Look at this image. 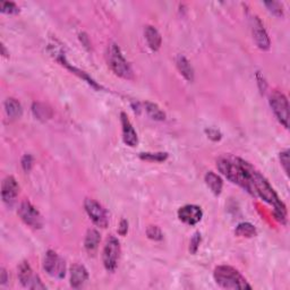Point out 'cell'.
<instances>
[{
	"label": "cell",
	"instance_id": "6da1fadb",
	"mask_svg": "<svg viewBox=\"0 0 290 290\" xmlns=\"http://www.w3.org/2000/svg\"><path fill=\"white\" fill-rule=\"evenodd\" d=\"M216 167L228 180L256 198L254 187V174L256 169L250 164L240 158L221 156L216 161Z\"/></svg>",
	"mask_w": 290,
	"mask_h": 290
},
{
	"label": "cell",
	"instance_id": "7a4b0ae2",
	"mask_svg": "<svg viewBox=\"0 0 290 290\" xmlns=\"http://www.w3.org/2000/svg\"><path fill=\"white\" fill-rule=\"evenodd\" d=\"M216 282L224 289H252V286L236 268L229 266H219L213 272Z\"/></svg>",
	"mask_w": 290,
	"mask_h": 290
},
{
	"label": "cell",
	"instance_id": "3957f363",
	"mask_svg": "<svg viewBox=\"0 0 290 290\" xmlns=\"http://www.w3.org/2000/svg\"><path fill=\"white\" fill-rule=\"evenodd\" d=\"M106 62L109 67L117 76L125 80H133L134 72L122 52V50L116 44H110L106 49Z\"/></svg>",
	"mask_w": 290,
	"mask_h": 290
},
{
	"label": "cell",
	"instance_id": "277c9868",
	"mask_svg": "<svg viewBox=\"0 0 290 290\" xmlns=\"http://www.w3.org/2000/svg\"><path fill=\"white\" fill-rule=\"evenodd\" d=\"M119 258H120V242L114 236H109L102 252V261L106 270L109 272L116 271Z\"/></svg>",
	"mask_w": 290,
	"mask_h": 290
},
{
	"label": "cell",
	"instance_id": "5b68a950",
	"mask_svg": "<svg viewBox=\"0 0 290 290\" xmlns=\"http://www.w3.org/2000/svg\"><path fill=\"white\" fill-rule=\"evenodd\" d=\"M270 106L276 117L282 125L288 128L289 126V104L284 93L274 91L270 94Z\"/></svg>",
	"mask_w": 290,
	"mask_h": 290
},
{
	"label": "cell",
	"instance_id": "8992f818",
	"mask_svg": "<svg viewBox=\"0 0 290 290\" xmlns=\"http://www.w3.org/2000/svg\"><path fill=\"white\" fill-rule=\"evenodd\" d=\"M17 213H18L20 220H22L25 224H28V227H31L33 229H41L44 227V219H42L40 212L38 211L28 201H24L20 203Z\"/></svg>",
	"mask_w": 290,
	"mask_h": 290
},
{
	"label": "cell",
	"instance_id": "52a82bcc",
	"mask_svg": "<svg viewBox=\"0 0 290 290\" xmlns=\"http://www.w3.org/2000/svg\"><path fill=\"white\" fill-rule=\"evenodd\" d=\"M84 208L88 216H90V219L93 221V224L100 228L108 227V214H106L104 208L99 202H96V200L92 198H86L84 201Z\"/></svg>",
	"mask_w": 290,
	"mask_h": 290
},
{
	"label": "cell",
	"instance_id": "ba28073f",
	"mask_svg": "<svg viewBox=\"0 0 290 290\" xmlns=\"http://www.w3.org/2000/svg\"><path fill=\"white\" fill-rule=\"evenodd\" d=\"M44 268L49 276H56L59 279L64 278L66 274L65 261L54 250L46 252L44 261Z\"/></svg>",
	"mask_w": 290,
	"mask_h": 290
},
{
	"label": "cell",
	"instance_id": "9c48e42d",
	"mask_svg": "<svg viewBox=\"0 0 290 290\" xmlns=\"http://www.w3.org/2000/svg\"><path fill=\"white\" fill-rule=\"evenodd\" d=\"M202 208L198 206H194V204L182 206L178 210L179 220L188 226H195L196 224H198L202 220Z\"/></svg>",
	"mask_w": 290,
	"mask_h": 290
},
{
	"label": "cell",
	"instance_id": "30bf717a",
	"mask_svg": "<svg viewBox=\"0 0 290 290\" xmlns=\"http://www.w3.org/2000/svg\"><path fill=\"white\" fill-rule=\"evenodd\" d=\"M252 32H253V38L260 49L261 50L270 49L271 44L270 38H268L266 28H264L262 22L258 18V17H253V18H252Z\"/></svg>",
	"mask_w": 290,
	"mask_h": 290
},
{
	"label": "cell",
	"instance_id": "8fae6325",
	"mask_svg": "<svg viewBox=\"0 0 290 290\" xmlns=\"http://www.w3.org/2000/svg\"><path fill=\"white\" fill-rule=\"evenodd\" d=\"M20 193V186L16 179L12 176H8L4 179L2 185V201L8 206H12Z\"/></svg>",
	"mask_w": 290,
	"mask_h": 290
},
{
	"label": "cell",
	"instance_id": "7c38bea8",
	"mask_svg": "<svg viewBox=\"0 0 290 290\" xmlns=\"http://www.w3.org/2000/svg\"><path fill=\"white\" fill-rule=\"evenodd\" d=\"M120 122H122V127L124 143H125L126 145H128V146L130 148L136 146L138 143V133H136V130H134L133 125H132L130 120L125 112L120 114Z\"/></svg>",
	"mask_w": 290,
	"mask_h": 290
},
{
	"label": "cell",
	"instance_id": "4fadbf2b",
	"mask_svg": "<svg viewBox=\"0 0 290 290\" xmlns=\"http://www.w3.org/2000/svg\"><path fill=\"white\" fill-rule=\"evenodd\" d=\"M88 279V270L84 266L74 264L70 268V286L72 288H80L86 282Z\"/></svg>",
	"mask_w": 290,
	"mask_h": 290
},
{
	"label": "cell",
	"instance_id": "5bb4252c",
	"mask_svg": "<svg viewBox=\"0 0 290 290\" xmlns=\"http://www.w3.org/2000/svg\"><path fill=\"white\" fill-rule=\"evenodd\" d=\"M101 240V236L98 230L90 229L84 240V247L90 255H94Z\"/></svg>",
	"mask_w": 290,
	"mask_h": 290
},
{
	"label": "cell",
	"instance_id": "9a60e30c",
	"mask_svg": "<svg viewBox=\"0 0 290 290\" xmlns=\"http://www.w3.org/2000/svg\"><path fill=\"white\" fill-rule=\"evenodd\" d=\"M144 36H145V39H146L148 46H150L152 50L156 51L160 49L161 44H162L161 34L154 26L148 25V26L144 30Z\"/></svg>",
	"mask_w": 290,
	"mask_h": 290
},
{
	"label": "cell",
	"instance_id": "2e32d148",
	"mask_svg": "<svg viewBox=\"0 0 290 290\" xmlns=\"http://www.w3.org/2000/svg\"><path fill=\"white\" fill-rule=\"evenodd\" d=\"M36 276L33 274V271L28 262H22L18 266V279L24 287L30 288Z\"/></svg>",
	"mask_w": 290,
	"mask_h": 290
},
{
	"label": "cell",
	"instance_id": "e0dca14e",
	"mask_svg": "<svg viewBox=\"0 0 290 290\" xmlns=\"http://www.w3.org/2000/svg\"><path fill=\"white\" fill-rule=\"evenodd\" d=\"M177 68L178 70L180 72V74L184 76V78L188 80V82H193L194 80V70L192 67L190 62L187 60V58L182 54H179L176 59Z\"/></svg>",
	"mask_w": 290,
	"mask_h": 290
},
{
	"label": "cell",
	"instance_id": "ac0fdd59",
	"mask_svg": "<svg viewBox=\"0 0 290 290\" xmlns=\"http://www.w3.org/2000/svg\"><path fill=\"white\" fill-rule=\"evenodd\" d=\"M5 112L10 119H17L22 117L23 108L20 102L14 98H8L5 102Z\"/></svg>",
	"mask_w": 290,
	"mask_h": 290
},
{
	"label": "cell",
	"instance_id": "d6986e66",
	"mask_svg": "<svg viewBox=\"0 0 290 290\" xmlns=\"http://www.w3.org/2000/svg\"><path fill=\"white\" fill-rule=\"evenodd\" d=\"M206 182L208 188L211 190V192L214 195H219L221 193V190H222V186H224L222 179H221L214 172H208L206 174Z\"/></svg>",
	"mask_w": 290,
	"mask_h": 290
},
{
	"label": "cell",
	"instance_id": "ffe728a7",
	"mask_svg": "<svg viewBox=\"0 0 290 290\" xmlns=\"http://www.w3.org/2000/svg\"><path fill=\"white\" fill-rule=\"evenodd\" d=\"M234 234L238 237H245V238H252L256 236V228L250 222H242L234 230Z\"/></svg>",
	"mask_w": 290,
	"mask_h": 290
},
{
	"label": "cell",
	"instance_id": "44dd1931",
	"mask_svg": "<svg viewBox=\"0 0 290 290\" xmlns=\"http://www.w3.org/2000/svg\"><path fill=\"white\" fill-rule=\"evenodd\" d=\"M145 110L148 116L154 120H164L166 119V114L162 112V110L156 104H152V102H145Z\"/></svg>",
	"mask_w": 290,
	"mask_h": 290
},
{
	"label": "cell",
	"instance_id": "7402d4cb",
	"mask_svg": "<svg viewBox=\"0 0 290 290\" xmlns=\"http://www.w3.org/2000/svg\"><path fill=\"white\" fill-rule=\"evenodd\" d=\"M140 158L142 160L146 161H156V162H162L168 158V153L159 152V153H140Z\"/></svg>",
	"mask_w": 290,
	"mask_h": 290
},
{
	"label": "cell",
	"instance_id": "603a6c76",
	"mask_svg": "<svg viewBox=\"0 0 290 290\" xmlns=\"http://www.w3.org/2000/svg\"><path fill=\"white\" fill-rule=\"evenodd\" d=\"M33 112L36 114V117L39 119H48L51 117L50 109H46V106L40 104H34Z\"/></svg>",
	"mask_w": 290,
	"mask_h": 290
},
{
	"label": "cell",
	"instance_id": "cb8c5ba5",
	"mask_svg": "<svg viewBox=\"0 0 290 290\" xmlns=\"http://www.w3.org/2000/svg\"><path fill=\"white\" fill-rule=\"evenodd\" d=\"M0 12L4 14H17V12H20V7L15 2H0Z\"/></svg>",
	"mask_w": 290,
	"mask_h": 290
},
{
	"label": "cell",
	"instance_id": "d4e9b609",
	"mask_svg": "<svg viewBox=\"0 0 290 290\" xmlns=\"http://www.w3.org/2000/svg\"><path fill=\"white\" fill-rule=\"evenodd\" d=\"M264 5L268 7V10H270L272 14L276 16H284V8L282 5L278 2H266Z\"/></svg>",
	"mask_w": 290,
	"mask_h": 290
},
{
	"label": "cell",
	"instance_id": "484cf974",
	"mask_svg": "<svg viewBox=\"0 0 290 290\" xmlns=\"http://www.w3.org/2000/svg\"><path fill=\"white\" fill-rule=\"evenodd\" d=\"M146 234L152 240H161L164 238V234H162L160 228L156 227V226H150V227H148Z\"/></svg>",
	"mask_w": 290,
	"mask_h": 290
},
{
	"label": "cell",
	"instance_id": "4316f807",
	"mask_svg": "<svg viewBox=\"0 0 290 290\" xmlns=\"http://www.w3.org/2000/svg\"><path fill=\"white\" fill-rule=\"evenodd\" d=\"M200 244H201V234L196 232L194 234V236L192 237L190 242V252L192 254H196L198 252Z\"/></svg>",
	"mask_w": 290,
	"mask_h": 290
},
{
	"label": "cell",
	"instance_id": "83f0119b",
	"mask_svg": "<svg viewBox=\"0 0 290 290\" xmlns=\"http://www.w3.org/2000/svg\"><path fill=\"white\" fill-rule=\"evenodd\" d=\"M280 161L281 164L284 169V172L287 174H289V151L286 150L280 153Z\"/></svg>",
	"mask_w": 290,
	"mask_h": 290
},
{
	"label": "cell",
	"instance_id": "f1b7e54d",
	"mask_svg": "<svg viewBox=\"0 0 290 290\" xmlns=\"http://www.w3.org/2000/svg\"><path fill=\"white\" fill-rule=\"evenodd\" d=\"M33 166V158L30 154H25L22 159V167L25 172H30Z\"/></svg>",
	"mask_w": 290,
	"mask_h": 290
},
{
	"label": "cell",
	"instance_id": "f546056e",
	"mask_svg": "<svg viewBox=\"0 0 290 290\" xmlns=\"http://www.w3.org/2000/svg\"><path fill=\"white\" fill-rule=\"evenodd\" d=\"M127 230H128V222H127L126 220H122L120 221V224H119V228H118V232L122 234V236H125L127 234Z\"/></svg>",
	"mask_w": 290,
	"mask_h": 290
},
{
	"label": "cell",
	"instance_id": "4dcf8cb0",
	"mask_svg": "<svg viewBox=\"0 0 290 290\" xmlns=\"http://www.w3.org/2000/svg\"><path fill=\"white\" fill-rule=\"evenodd\" d=\"M206 133L208 135V138L213 140H220V138H221L219 132L216 130H206Z\"/></svg>",
	"mask_w": 290,
	"mask_h": 290
},
{
	"label": "cell",
	"instance_id": "1f68e13d",
	"mask_svg": "<svg viewBox=\"0 0 290 290\" xmlns=\"http://www.w3.org/2000/svg\"><path fill=\"white\" fill-rule=\"evenodd\" d=\"M8 281V278H7V272L5 268H2V272H0V284H5L6 282Z\"/></svg>",
	"mask_w": 290,
	"mask_h": 290
}]
</instances>
